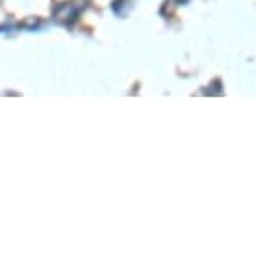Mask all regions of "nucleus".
Returning <instances> with one entry per match:
<instances>
[{
    "mask_svg": "<svg viewBox=\"0 0 256 256\" xmlns=\"http://www.w3.org/2000/svg\"><path fill=\"white\" fill-rule=\"evenodd\" d=\"M82 6H79L77 2H64V4H59L56 8H54V14H52V17H54V20L57 24H60V26H72L77 18H79L80 12H82Z\"/></svg>",
    "mask_w": 256,
    "mask_h": 256,
    "instance_id": "f257e3e1",
    "label": "nucleus"
},
{
    "mask_svg": "<svg viewBox=\"0 0 256 256\" xmlns=\"http://www.w3.org/2000/svg\"><path fill=\"white\" fill-rule=\"evenodd\" d=\"M22 27H26V28H37L38 27V18H27V22L22 24Z\"/></svg>",
    "mask_w": 256,
    "mask_h": 256,
    "instance_id": "f03ea898",
    "label": "nucleus"
},
{
    "mask_svg": "<svg viewBox=\"0 0 256 256\" xmlns=\"http://www.w3.org/2000/svg\"><path fill=\"white\" fill-rule=\"evenodd\" d=\"M176 2H178V4H186L188 0H176Z\"/></svg>",
    "mask_w": 256,
    "mask_h": 256,
    "instance_id": "7ed1b4c3",
    "label": "nucleus"
}]
</instances>
